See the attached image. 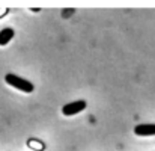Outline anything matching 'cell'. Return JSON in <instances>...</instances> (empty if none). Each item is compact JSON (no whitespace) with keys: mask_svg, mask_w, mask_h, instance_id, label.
I'll list each match as a JSON object with an SVG mask.
<instances>
[{"mask_svg":"<svg viewBox=\"0 0 155 151\" xmlns=\"http://www.w3.org/2000/svg\"><path fill=\"white\" fill-rule=\"evenodd\" d=\"M5 82L8 85H11L12 88H15V89L21 91V92H26V94H30L35 89V86L29 80H26V79H23L20 76H15V74H6L5 76Z\"/></svg>","mask_w":155,"mask_h":151,"instance_id":"obj_1","label":"cell"},{"mask_svg":"<svg viewBox=\"0 0 155 151\" xmlns=\"http://www.w3.org/2000/svg\"><path fill=\"white\" fill-rule=\"evenodd\" d=\"M86 109V101L84 100H77V101H71L68 104H65L62 107V113L65 116H72V115H77L80 113L81 110Z\"/></svg>","mask_w":155,"mask_h":151,"instance_id":"obj_2","label":"cell"},{"mask_svg":"<svg viewBox=\"0 0 155 151\" xmlns=\"http://www.w3.org/2000/svg\"><path fill=\"white\" fill-rule=\"evenodd\" d=\"M134 133L137 136H155V124H137L134 127Z\"/></svg>","mask_w":155,"mask_h":151,"instance_id":"obj_3","label":"cell"},{"mask_svg":"<svg viewBox=\"0 0 155 151\" xmlns=\"http://www.w3.org/2000/svg\"><path fill=\"white\" fill-rule=\"evenodd\" d=\"M12 38H14V29L12 27H5V29L0 30V46H6Z\"/></svg>","mask_w":155,"mask_h":151,"instance_id":"obj_4","label":"cell"}]
</instances>
